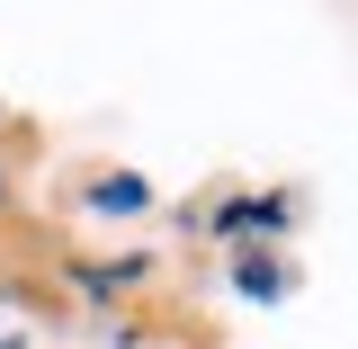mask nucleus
<instances>
[{
  "mask_svg": "<svg viewBox=\"0 0 358 349\" xmlns=\"http://www.w3.org/2000/svg\"><path fill=\"white\" fill-rule=\"evenodd\" d=\"M224 296L233 305H287L296 296V260L287 251H224Z\"/></svg>",
  "mask_w": 358,
  "mask_h": 349,
  "instance_id": "nucleus-4",
  "label": "nucleus"
},
{
  "mask_svg": "<svg viewBox=\"0 0 358 349\" xmlns=\"http://www.w3.org/2000/svg\"><path fill=\"white\" fill-rule=\"evenodd\" d=\"M296 215H305V197H296V188H233L215 215H197V224L215 233L224 251H278V242L296 233Z\"/></svg>",
  "mask_w": 358,
  "mask_h": 349,
  "instance_id": "nucleus-1",
  "label": "nucleus"
},
{
  "mask_svg": "<svg viewBox=\"0 0 358 349\" xmlns=\"http://www.w3.org/2000/svg\"><path fill=\"white\" fill-rule=\"evenodd\" d=\"M152 251H108V260H63V287L81 296V305H134L143 287H152Z\"/></svg>",
  "mask_w": 358,
  "mask_h": 349,
  "instance_id": "nucleus-3",
  "label": "nucleus"
},
{
  "mask_svg": "<svg viewBox=\"0 0 358 349\" xmlns=\"http://www.w3.org/2000/svg\"><path fill=\"white\" fill-rule=\"evenodd\" d=\"M0 215H9V162H0Z\"/></svg>",
  "mask_w": 358,
  "mask_h": 349,
  "instance_id": "nucleus-5",
  "label": "nucleus"
},
{
  "mask_svg": "<svg viewBox=\"0 0 358 349\" xmlns=\"http://www.w3.org/2000/svg\"><path fill=\"white\" fill-rule=\"evenodd\" d=\"M72 206H81V224H99V233H126V224H152L162 188L143 171H126V162H108V171H90L81 188H72Z\"/></svg>",
  "mask_w": 358,
  "mask_h": 349,
  "instance_id": "nucleus-2",
  "label": "nucleus"
}]
</instances>
